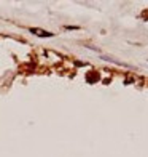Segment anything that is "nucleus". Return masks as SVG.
<instances>
[{
    "label": "nucleus",
    "instance_id": "obj_1",
    "mask_svg": "<svg viewBox=\"0 0 148 157\" xmlns=\"http://www.w3.org/2000/svg\"><path fill=\"white\" fill-rule=\"evenodd\" d=\"M30 32H33V34H37V35H40V37H51V35H53V34H51V32H48V31L35 29V27H32V29H30Z\"/></svg>",
    "mask_w": 148,
    "mask_h": 157
}]
</instances>
